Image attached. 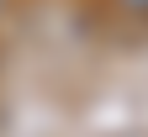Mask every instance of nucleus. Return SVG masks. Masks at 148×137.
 <instances>
[{"label":"nucleus","instance_id":"f257e3e1","mask_svg":"<svg viewBox=\"0 0 148 137\" xmlns=\"http://www.w3.org/2000/svg\"><path fill=\"white\" fill-rule=\"evenodd\" d=\"M122 5H132V11H148V0H122Z\"/></svg>","mask_w":148,"mask_h":137}]
</instances>
